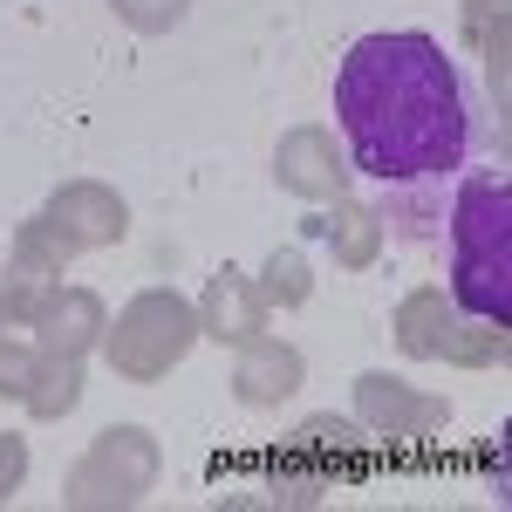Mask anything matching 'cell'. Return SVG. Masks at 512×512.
I'll list each match as a JSON object with an SVG mask.
<instances>
[{
    "label": "cell",
    "instance_id": "cell-1",
    "mask_svg": "<svg viewBox=\"0 0 512 512\" xmlns=\"http://www.w3.org/2000/svg\"><path fill=\"white\" fill-rule=\"evenodd\" d=\"M335 123L349 164L383 192H431L485 151V117L465 69L424 28L362 35L335 69Z\"/></svg>",
    "mask_w": 512,
    "mask_h": 512
},
{
    "label": "cell",
    "instance_id": "cell-2",
    "mask_svg": "<svg viewBox=\"0 0 512 512\" xmlns=\"http://www.w3.org/2000/svg\"><path fill=\"white\" fill-rule=\"evenodd\" d=\"M451 301L478 321H512V178L472 164L451 198Z\"/></svg>",
    "mask_w": 512,
    "mask_h": 512
}]
</instances>
